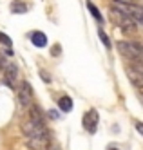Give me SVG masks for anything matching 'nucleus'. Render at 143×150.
Segmentation results:
<instances>
[{
    "instance_id": "obj_1",
    "label": "nucleus",
    "mask_w": 143,
    "mask_h": 150,
    "mask_svg": "<svg viewBox=\"0 0 143 150\" xmlns=\"http://www.w3.org/2000/svg\"><path fill=\"white\" fill-rule=\"evenodd\" d=\"M111 9H116V11L123 13L125 16H129L134 24L143 25V7L138 4H122V2H112Z\"/></svg>"
},
{
    "instance_id": "obj_2",
    "label": "nucleus",
    "mask_w": 143,
    "mask_h": 150,
    "mask_svg": "<svg viewBox=\"0 0 143 150\" xmlns=\"http://www.w3.org/2000/svg\"><path fill=\"white\" fill-rule=\"evenodd\" d=\"M118 51L122 52V56L125 60H132V58H143V45L138 44V42H132V40H122L116 44Z\"/></svg>"
},
{
    "instance_id": "obj_3",
    "label": "nucleus",
    "mask_w": 143,
    "mask_h": 150,
    "mask_svg": "<svg viewBox=\"0 0 143 150\" xmlns=\"http://www.w3.org/2000/svg\"><path fill=\"white\" fill-rule=\"evenodd\" d=\"M22 132H24L27 137H49V130L46 123L42 121H35V120H29L24 121V125H22Z\"/></svg>"
},
{
    "instance_id": "obj_4",
    "label": "nucleus",
    "mask_w": 143,
    "mask_h": 150,
    "mask_svg": "<svg viewBox=\"0 0 143 150\" xmlns=\"http://www.w3.org/2000/svg\"><path fill=\"white\" fill-rule=\"evenodd\" d=\"M111 16L114 18V22H116V25L123 31V33H129V35H132V33H136V24L130 20L129 16H125L123 13H120V11H116V9H111Z\"/></svg>"
},
{
    "instance_id": "obj_5",
    "label": "nucleus",
    "mask_w": 143,
    "mask_h": 150,
    "mask_svg": "<svg viewBox=\"0 0 143 150\" xmlns=\"http://www.w3.org/2000/svg\"><path fill=\"white\" fill-rule=\"evenodd\" d=\"M16 94L22 107H29L33 103V87L29 81H22L20 87H16Z\"/></svg>"
},
{
    "instance_id": "obj_6",
    "label": "nucleus",
    "mask_w": 143,
    "mask_h": 150,
    "mask_svg": "<svg viewBox=\"0 0 143 150\" xmlns=\"http://www.w3.org/2000/svg\"><path fill=\"white\" fill-rule=\"evenodd\" d=\"M98 121H100V116H98V110L91 109V110H87L83 114V120H82V125L83 128L89 134H94L96 132V128H98Z\"/></svg>"
},
{
    "instance_id": "obj_7",
    "label": "nucleus",
    "mask_w": 143,
    "mask_h": 150,
    "mask_svg": "<svg viewBox=\"0 0 143 150\" xmlns=\"http://www.w3.org/2000/svg\"><path fill=\"white\" fill-rule=\"evenodd\" d=\"M4 81L6 85H9L11 89L16 91V81H18V67L13 63H6L4 67Z\"/></svg>"
},
{
    "instance_id": "obj_8",
    "label": "nucleus",
    "mask_w": 143,
    "mask_h": 150,
    "mask_svg": "<svg viewBox=\"0 0 143 150\" xmlns=\"http://www.w3.org/2000/svg\"><path fill=\"white\" fill-rule=\"evenodd\" d=\"M26 143L31 150H49L51 148L49 137H27Z\"/></svg>"
},
{
    "instance_id": "obj_9",
    "label": "nucleus",
    "mask_w": 143,
    "mask_h": 150,
    "mask_svg": "<svg viewBox=\"0 0 143 150\" xmlns=\"http://www.w3.org/2000/svg\"><path fill=\"white\" fill-rule=\"evenodd\" d=\"M127 76H129L130 81H132V85H136V87H143V71L141 69L127 67Z\"/></svg>"
},
{
    "instance_id": "obj_10",
    "label": "nucleus",
    "mask_w": 143,
    "mask_h": 150,
    "mask_svg": "<svg viewBox=\"0 0 143 150\" xmlns=\"http://www.w3.org/2000/svg\"><path fill=\"white\" fill-rule=\"evenodd\" d=\"M29 116H31V120H35V121H42V123H46L43 121V112H42V109L36 105V103H31L29 107Z\"/></svg>"
},
{
    "instance_id": "obj_11",
    "label": "nucleus",
    "mask_w": 143,
    "mask_h": 150,
    "mask_svg": "<svg viewBox=\"0 0 143 150\" xmlns=\"http://www.w3.org/2000/svg\"><path fill=\"white\" fill-rule=\"evenodd\" d=\"M31 42H33V45H36V47H46L47 45V36L43 33H40V31H36V33L31 35Z\"/></svg>"
},
{
    "instance_id": "obj_12",
    "label": "nucleus",
    "mask_w": 143,
    "mask_h": 150,
    "mask_svg": "<svg viewBox=\"0 0 143 150\" xmlns=\"http://www.w3.org/2000/svg\"><path fill=\"white\" fill-rule=\"evenodd\" d=\"M58 107L62 112H71L73 110V100L69 98V96H62V98L58 100Z\"/></svg>"
},
{
    "instance_id": "obj_13",
    "label": "nucleus",
    "mask_w": 143,
    "mask_h": 150,
    "mask_svg": "<svg viewBox=\"0 0 143 150\" xmlns=\"http://www.w3.org/2000/svg\"><path fill=\"white\" fill-rule=\"evenodd\" d=\"M87 7H89L91 15H92V16H94L96 20H98V24L102 25V24H103V16H102V13H100V9H98V7H96V6H94L92 2H91V0H87Z\"/></svg>"
},
{
    "instance_id": "obj_14",
    "label": "nucleus",
    "mask_w": 143,
    "mask_h": 150,
    "mask_svg": "<svg viewBox=\"0 0 143 150\" xmlns=\"http://www.w3.org/2000/svg\"><path fill=\"white\" fill-rule=\"evenodd\" d=\"M98 36H100V40H102V44L107 47V49H111V42H109V36H107V33L102 29V25L98 27Z\"/></svg>"
},
{
    "instance_id": "obj_15",
    "label": "nucleus",
    "mask_w": 143,
    "mask_h": 150,
    "mask_svg": "<svg viewBox=\"0 0 143 150\" xmlns=\"http://www.w3.org/2000/svg\"><path fill=\"white\" fill-rule=\"evenodd\" d=\"M11 11H13V13H26L27 7H26L24 2H13V4H11Z\"/></svg>"
},
{
    "instance_id": "obj_16",
    "label": "nucleus",
    "mask_w": 143,
    "mask_h": 150,
    "mask_svg": "<svg viewBox=\"0 0 143 150\" xmlns=\"http://www.w3.org/2000/svg\"><path fill=\"white\" fill-rule=\"evenodd\" d=\"M0 44H4V45L11 47V38H9L6 33H2V31H0Z\"/></svg>"
},
{
    "instance_id": "obj_17",
    "label": "nucleus",
    "mask_w": 143,
    "mask_h": 150,
    "mask_svg": "<svg viewBox=\"0 0 143 150\" xmlns=\"http://www.w3.org/2000/svg\"><path fill=\"white\" fill-rule=\"evenodd\" d=\"M40 76H42L43 80H46V83H51V76H49V74H47L46 71H40Z\"/></svg>"
},
{
    "instance_id": "obj_18",
    "label": "nucleus",
    "mask_w": 143,
    "mask_h": 150,
    "mask_svg": "<svg viewBox=\"0 0 143 150\" xmlns=\"http://www.w3.org/2000/svg\"><path fill=\"white\" fill-rule=\"evenodd\" d=\"M134 125H136V130H138V132L143 136V123H141V121H136Z\"/></svg>"
},
{
    "instance_id": "obj_19",
    "label": "nucleus",
    "mask_w": 143,
    "mask_h": 150,
    "mask_svg": "<svg viewBox=\"0 0 143 150\" xmlns=\"http://www.w3.org/2000/svg\"><path fill=\"white\" fill-rule=\"evenodd\" d=\"M114 2H122V4H136V0H114Z\"/></svg>"
},
{
    "instance_id": "obj_20",
    "label": "nucleus",
    "mask_w": 143,
    "mask_h": 150,
    "mask_svg": "<svg viewBox=\"0 0 143 150\" xmlns=\"http://www.w3.org/2000/svg\"><path fill=\"white\" fill-rule=\"evenodd\" d=\"M4 67H6V58L0 54V69H4Z\"/></svg>"
},
{
    "instance_id": "obj_21",
    "label": "nucleus",
    "mask_w": 143,
    "mask_h": 150,
    "mask_svg": "<svg viewBox=\"0 0 143 150\" xmlns=\"http://www.w3.org/2000/svg\"><path fill=\"white\" fill-rule=\"evenodd\" d=\"M111 150H118V148H111Z\"/></svg>"
}]
</instances>
